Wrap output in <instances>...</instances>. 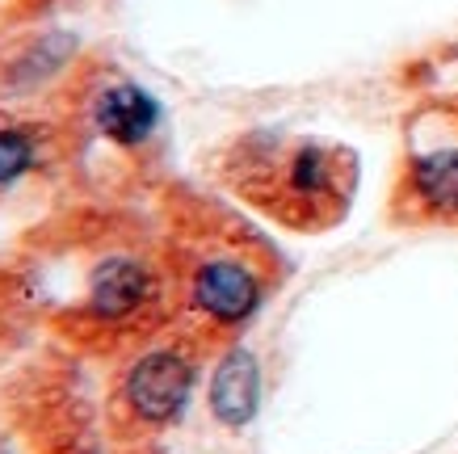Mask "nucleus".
<instances>
[{
  "mask_svg": "<svg viewBox=\"0 0 458 454\" xmlns=\"http://www.w3.org/2000/svg\"><path fill=\"white\" fill-rule=\"evenodd\" d=\"M152 303H156V274L148 270V261L114 253L89 278L84 312L98 320V324H131Z\"/></svg>",
  "mask_w": 458,
  "mask_h": 454,
  "instance_id": "nucleus-4",
  "label": "nucleus"
},
{
  "mask_svg": "<svg viewBox=\"0 0 458 454\" xmlns=\"http://www.w3.org/2000/svg\"><path fill=\"white\" fill-rule=\"evenodd\" d=\"M257 399H261V374L257 362L244 349H232L219 362V371L210 379V413L219 416L223 425H244L257 413Z\"/></svg>",
  "mask_w": 458,
  "mask_h": 454,
  "instance_id": "nucleus-7",
  "label": "nucleus"
},
{
  "mask_svg": "<svg viewBox=\"0 0 458 454\" xmlns=\"http://www.w3.org/2000/svg\"><path fill=\"white\" fill-rule=\"evenodd\" d=\"M194 391V358L181 345H156L123 374V408L140 425H168Z\"/></svg>",
  "mask_w": 458,
  "mask_h": 454,
  "instance_id": "nucleus-3",
  "label": "nucleus"
},
{
  "mask_svg": "<svg viewBox=\"0 0 458 454\" xmlns=\"http://www.w3.org/2000/svg\"><path fill=\"white\" fill-rule=\"evenodd\" d=\"M93 126L118 148H143L160 126V106L148 89H140L126 76H114L93 97Z\"/></svg>",
  "mask_w": 458,
  "mask_h": 454,
  "instance_id": "nucleus-5",
  "label": "nucleus"
},
{
  "mask_svg": "<svg viewBox=\"0 0 458 454\" xmlns=\"http://www.w3.org/2000/svg\"><path fill=\"white\" fill-rule=\"evenodd\" d=\"M408 198L425 215H458V135H442L433 143L412 135Z\"/></svg>",
  "mask_w": 458,
  "mask_h": 454,
  "instance_id": "nucleus-6",
  "label": "nucleus"
},
{
  "mask_svg": "<svg viewBox=\"0 0 458 454\" xmlns=\"http://www.w3.org/2000/svg\"><path fill=\"white\" fill-rule=\"evenodd\" d=\"M345 156L324 143H249L236 185L286 223H324L345 207Z\"/></svg>",
  "mask_w": 458,
  "mask_h": 454,
  "instance_id": "nucleus-1",
  "label": "nucleus"
},
{
  "mask_svg": "<svg viewBox=\"0 0 458 454\" xmlns=\"http://www.w3.org/2000/svg\"><path fill=\"white\" fill-rule=\"evenodd\" d=\"M34 168V139L21 126H0V185H13Z\"/></svg>",
  "mask_w": 458,
  "mask_h": 454,
  "instance_id": "nucleus-8",
  "label": "nucleus"
},
{
  "mask_svg": "<svg viewBox=\"0 0 458 454\" xmlns=\"http://www.w3.org/2000/svg\"><path fill=\"white\" fill-rule=\"evenodd\" d=\"M265 278L240 248H207L190 265V307L215 329H236L261 307Z\"/></svg>",
  "mask_w": 458,
  "mask_h": 454,
  "instance_id": "nucleus-2",
  "label": "nucleus"
}]
</instances>
